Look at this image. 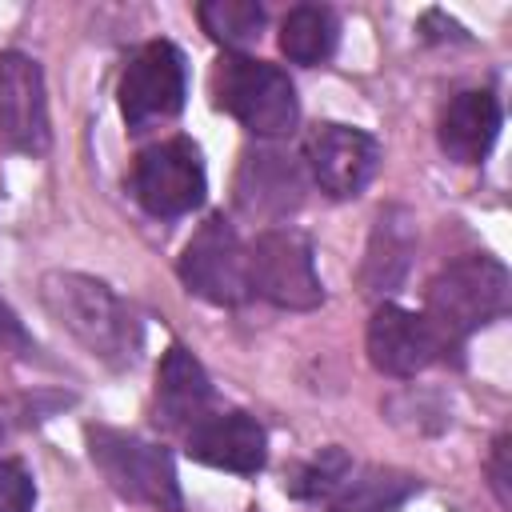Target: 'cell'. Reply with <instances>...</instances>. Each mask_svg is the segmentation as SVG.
Returning a JSON list of instances; mask_svg holds the SVG:
<instances>
[{"instance_id":"cell-10","label":"cell","mask_w":512,"mask_h":512,"mask_svg":"<svg viewBox=\"0 0 512 512\" xmlns=\"http://www.w3.org/2000/svg\"><path fill=\"white\" fill-rule=\"evenodd\" d=\"M304 188H308L304 164L292 152H284V148H248L240 156L232 196H236V208L248 220L280 224L284 216H292L304 204Z\"/></svg>"},{"instance_id":"cell-13","label":"cell","mask_w":512,"mask_h":512,"mask_svg":"<svg viewBox=\"0 0 512 512\" xmlns=\"http://www.w3.org/2000/svg\"><path fill=\"white\" fill-rule=\"evenodd\" d=\"M184 444L192 460L240 476L260 472L268 460V436L248 412H208L184 432Z\"/></svg>"},{"instance_id":"cell-3","label":"cell","mask_w":512,"mask_h":512,"mask_svg":"<svg viewBox=\"0 0 512 512\" xmlns=\"http://www.w3.org/2000/svg\"><path fill=\"white\" fill-rule=\"evenodd\" d=\"M216 108L236 116L256 136H288L300 120V100L284 68L252 56H220L212 68Z\"/></svg>"},{"instance_id":"cell-1","label":"cell","mask_w":512,"mask_h":512,"mask_svg":"<svg viewBox=\"0 0 512 512\" xmlns=\"http://www.w3.org/2000/svg\"><path fill=\"white\" fill-rule=\"evenodd\" d=\"M40 300L48 316L100 364L108 368H132L140 356V320L136 312L96 276L88 272H44L40 276Z\"/></svg>"},{"instance_id":"cell-4","label":"cell","mask_w":512,"mask_h":512,"mask_svg":"<svg viewBox=\"0 0 512 512\" xmlns=\"http://www.w3.org/2000/svg\"><path fill=\"white\" fill-rule=\"evenodd\" d=\"M88 452L116 496L156 512H180L176 468L160 444L116 428H88Z\"/></svg>"},{"instance_id":"cell-19","label":"cell","mask_w":512,"mask_h":512,"mask_svg":"<svg viewBox=\"0 0 512 512\" xmlns=\"http://www.w3.org/2000/svg\"><path fill=\"white\" fill-rule=\"evenodd\" d=\"M412 488H416V480H408V476H392L380 468H368L356 476V468H352V476L336 492V508L340 512H384L396 500H404Z\"/></svg>"},{"instance_id":"cell-21","label":"cell","mask_w":512,"mask_h":512,"mask_svg":"<svg viewBox=\"0 0 512 512\" xmlns=\"http://www.w3.org/2000/svg\"><path fill=\"white\" fill-rule=\"evenodd\" d=\"M36 484L20 460H0V512H32Z\"/></svg>"},{"instance_id":"cell-6","label":"cell","mask_w":512,"mask_h":512,"mask_svg":"<svg viewBox=\"0 0 512 512\" xmlns=\"http://www.w3.org/2000/svg\"><path fill=\"white\" fill-rule=\"evenodd\" d=\"M128 184H132V196L140 200L144 212H152L160 220L188 216L204 200V188H208L200 148L184 136L160 140L136 156Z\"/></svg>"},{"instance_id":"cell-17","label":"cell","mask_w":512,"mask_h":512,"mask_svg":"<svg viewBox=\"0 0 512 512\" xmlns=\"http://www.w3.org/2000/svg\"><path fill=\"white\" fill-rule=\"evenodd\" d=\"M340 24L324 4H296L280 20V52L292 64H324L336 52Z\"/></svg>"},{"instance_id":"cell-14","label":"cell","mask_w":512,"mask_h":512,"mask_svg":"<svg viewBox=\"0 0 512 512\" xmlns=\"http://www.w3.org/2000/svg\"><path fill=\"white\" fill-rule=\"evenodd\" d=\"M412 256H416V216L404 204L380 208L360 264V288L368 296L396 292L412 268Z\"/></svg>"},{"instance_id":"cell-16","label":"cell","mask_w":512,"mask_h":512,"mask_svg":"<svg viewBox=\"0 0 512 512\" xmlns=\"http://www.w3.org/2000/svg\"><path fill=\"white\" fill-rule=\"evenodd\" d=\"M440 148L456 164H480L500 136V104L492 92H460L440 116Z\"/></svg>"},{"instance_id":"cell-8","label":"cell","mask_w":512,"mask_h":512,"mask_svg":"<svg viewBox=\"0 0 512 512\" xmlns=\"http://www.w3.org/2000/svg\"><path fill=\"white\" fill-rule=\"evenodd\" d=\"M184 92H188V72H184V56L176 44L168 40H148L128 68L120 72V112L128 120V128H148L160 120H172L184 108Z\"/></svg>"},{"instance_id":"cell-7","label":"cell","mask_w":512,"mask_h":512,"mask_svg":"<svg viewBox=\"0 0 512 512\" xmlns=\"http://www.w3.org/2000/svg\"><path fill=\"white\" fill-rule=\"evenodd\" d=\"M180 280L188 292H196L208 304H240L248 288V248L240 244L236 228L224 216H208L184 244Z\"/></svg>"},{"instance_id":"cell-24","label":"cell","mask_w":512,"mask_h":512,"mask_svg":"<svg viewBox=\"0 0 512 512\" xmlns=\"http://www.w3.org/2000/svg\"><path fill=\"white\" fill-rule=\"evenodd\" d=\"M4 436H8V412L0 408V440H4Z\"/></svg>"},{"instance_id":"cell-22","label":"cell","mask_w":512,"mask_h":512,"mask_svg":"<svg viewBox=\"0 0 512 512\" xmlns=\"http://www.w3.org/2000/svg\"><path fill=\"white\" fill-rule=\"evenodd\" d=\"M488 476H492V492L500 500V508H512V440L508 436H496L492 444V456H488Z\"/></svg>"},{"instance_id":"cell-18","label":"cell","mask_w":512,"mask_h":512,"mask_svg":"<svg viewBox=\"0 0 512 512\" xmlns=\"http://www.w3.org/2000/svg\"><path fill=\"white\" fill-rule=\"evenodd\" d=\"M196 16H200V28L224 48H240L256 40L264 28V8L256 0H208L196 8Z\"/></svg>"},{"instance_id":"cell-11","label":"cell","mask_w":512,"mask_h":512,"mask_svg":"<svg viewBox=\"0 0 512 512\" xmlns=\"http://www.w3.org/2000/svg\"><path fill=\"white\" fill-rule=\"evenodd\" d=\"M304 164L328 196H360L380 168V144L360 128L320 124L304 144Z\"/></svg>"},{"instance_id":"cell-12","label":"cell","mask_w":512,"mask_h":512,"mask_svg":"<svg viewBox=\"0 0 512 512\" xmlns=\"http://www.w3.org/2000/svg\"><path fill=\"white\" fill-rule=\"evenodd\" d=\"M440 340L428 328L424 316L400 308V304H380L368 320V360L376 372L408 380L416 372H424L436 356H440Z\"/></svg>"},{"instance_id":"cell-2","label":"cell","mask_w":512,"mask_h":512,"mask_svg":"<svg viewBox=\"0 0 512 512\" xmlns=\"http://www.w3.org/2000/svg\"><path fill=\"white\" fill-rule=\"evenodd\" d=\"M508 308V268L496 256L472 252L440 268L424 292V320L436 332L440 348L460 344L480 324L496 320Z\"/></svg>"},{"instance_id":"cell-15","label":"cell","mask_w":512,"mask_h":512,"mask_svg":"<svg viewBox=\"0 0 512 512\" xmlns=\"http://www.w3.org/2000/svg\"><path fill=\"white\" fill-rule=\"evenodd\" d=\"M208 412H212V384L204 364L184 344H172L156 368V420L172 432H188Z\"/></svg>"},{"instance_id":"cell-9","label":"cell","mask_w":512,"mask_h":512,"mask_svg":"<svg viewBox=\"0 0 512 512\" xmlns=\"http://www.w3.org/2000/svg\"><path fill=\"white\" fill-rule=\"evenodd\" d=\"M0 140L20 156H44L52 144L44 72L28 52L0 56Z\"/></svg>"},{"instance_id":"cell-5","label":"cell","mask_w":512,"mask_h":512,"mask_svg":"<svg viewBox=\"0 0 512 512\" xmlns=\"http://www.w3.org/2000/svg\"><path fill=\"white\" fill-rule=\"evenodd\" d=\"M248 288L276 308L308 312L324 300L312 248L296 228H264L248 248Z\"/></svg>"},{"instance_id":"cell-23","label":"cell","mask_w":512,"mask_h":512,"mask_svg":"<svg viewBox=\"0 0 512 512\" xmlns=\"http://www.w3.org/2000/svg\"><path fill=\"white\" fill-rule=\"evenodd\" d=\"M36 344H32V336H28V328H24V320L16 316V308L0 296V352H16V356H28Z\"/></svg>"},{"instance_id":"cell-20","label":"cell","mask_w":512,"mask_h":512,"mask_svg":"<svg viewBox=\"0 0 512 512\" xmlns=\"http://www.w3.org/2000/svg\"><path fill=\"white\" fill-rule=\"evenodd\" d=\"M348 476H352V460L340 448H324L312 464L300 468V476L292 480V492L304 500H336Z\"/></svg>"}]
</instances>
